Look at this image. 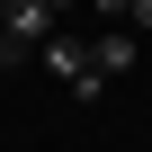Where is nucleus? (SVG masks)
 Instances as JSON below:
<instances>
[{
  "label": "nucleus",
  "instance_id": "f257e3e1",
  "mask_svg": "<svg viewBox=\"0 0 152 152\" xmlns=\"http://www.w3.org/2000/svg\"><path fill=\"white\" fill-rule=\"evenodd\" d=\"M45 63L63 72V81H72V99H99V90H107L99 54H90V45H72V36H54V45H45Z\"/></svg>",
  "mask_w": 152,
  "mask_h": 152
},
{
  "label": "nucleus",
  "instance_id": "f03ea898",
  "mask_svg": "<svg viewBox=\"0 0 152 152\" xmlns=\"http://www.w3.org/2000/svg\"><path fill=\"white\" fill-rule=\"evenodd\" d=\"M0 18L18 45H54V0H0Z\"/></svg>",
  "mask_w": 152,
  "mask_h": 152
},
{
  "label": "nucleus",
  "instance_id": "7ed1b4c3",
  "mask_svg": "<svg viewBox=\"0 0 152 152\" xmlns=\"http://www.w3.org/2000/svg\"><path fill=\"white\" fill-rule=\"evenodd\" d=\"M90 54H99V72H134V27H107Z\"/></svg>",
  "mask_w": 152,
  "mask_h": 152
},
{
  "label": "nucleus",
  "instance_id": "20e7f679",
  "mask_svg": "<svg viewBox=\"0 0 152 152\" xmlns=\"http://www.w3.org/2000/svg\"><path fill=\"white\" fill-rule=\"evenodd\" d=\"M18 54H27V45H18V36H9V18H0V63H18Z\"/></svg>",
  "mask_w": 152,
  "mask_h": 152
},
{
  "label": "nucleus",
  "instance_id": "39448f33",
  "mask_svg": "<svg viewBox=\"0 0 152 152\" xmlns=\"http://www.w3.org/2000/svg\"><path fill=\"white\" fill-rule=\"evenodd\" d=\"M125 27H152V0H134V9H125Z\"/></svg>",
  "mask_w": 152,
  "mask_h": 152
},
{
  "label": "nucleus",
  "instance_id": "423d86ee",
  "mask_svg": "<svg viewBox=\"0 0 152 152\" xmlns=\"http://www.w3.org/2000/svg\"><path fill=\"white\" fill-rule=\"evenodd\" d=\"M90 9H107V18H125V9H134V0H90Z\"/></svg>",
  "mask_w": 152,
  "mask_h": 152
},
{
  "label": "nucleus",
  "instance_id": "0eeeda50",
  "mask_svg": "<svg viewBox=\"0 0 152 152\" xmlns=\"http://www.w3.org/2000/svg\"><path fill=\"white\" fill-rule=\"evenodd\" d=\"M54 9H81V0H54Z\"/></svg>",
  "mask_w": 152,
  "mask_h": 152
}]
</instances>
